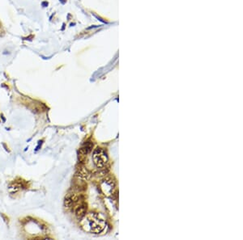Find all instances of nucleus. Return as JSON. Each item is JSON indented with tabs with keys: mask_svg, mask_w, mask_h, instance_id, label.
I'll use <instances>...</instances> for the list:
<instances>
[{
	"mask_svg": "<svg viewBox=\"0 0 243 240\" xmlns=\"http://www.w3.org/2000/svg\"><path fill=\"white\" fill-rule=\"evenodd\" d=\"M86 224L83 225V227L84 226H88L89 228V231L96 234L98 233H101V231H103L105 226V222L103 218H101L98 214L96 213H91L89 214V216L86 217ZM88 227L84 228V230H86Z\"/></svg>",
	"mask_w": 243,
	"mask_h": 240,
	"instance_id": "1",
	"label": "nucleus"
},
{
	"mask_svg": "<svg viewBox=\"0 0 243 240\" xmlns=\"http://www.w3.org/2000/svg\"><path fill=\"white\" fill-rule=\"evenodd\" d=\"M92 159H93V162L95 163V165L98 168L104 167L105 163H107V160H108L106 153L101 148L96 149L93 152V154H92Z\"/></svg>",
	"mask_w": 243,
	"mask_h": 240,
	"instance_id": "2",
	"label": "nucleus"
},
{
	"mask_svg": "<svg viewBox=\"0 0 243 240\" xmlns=\"http://www.w3.org/2000/svg\"><path fill=\"white\" fill-rule=\"evenodd\" d=\"M86 209L87 208L85 204H82V205L79 206L77 208V209H76V212H75L76 216L79 218H82L83 217L85 216V214H86Z\"/></svg>",
	"mask_w": 243,
	"mask_h": 240,
	"instance_id": "3",
	"label": "nucleus"
},
{
	"mask_svg": "<svg viewBox=\"0 0 243 240\" xmlns=\"http://www.w3.org/2000/svg\"><path fill=\"white\" fill-rule=\"evenodd\" d=\"M80 176L83 178V179H84V180H88L90 177V174H89V172L87 171L86 169L82 167L80 170Z\"/></svg>",
	"mask_w": 243,
	"mask_h": 240,
	"instance_id": "4",
	"label": "nucleus"
},
{
	"mask_svg": "<svg viewBox=\"0 0 243 240\" xmlns=\"http://www.w3.org/2000/svg\"><path fill=\"white\" fill-rule=\"evenodd\" d=\"M73 199L71 198V196H67V197H66L65 201H64V205H65L66 208H67V209H69V208H71V206H72V204H73Z\"/></svg>",
	"mask_w": 243,
	"mask_h": 240,
	"instance_id": "5",
	"label": "nucleus"
},
{
	"mask_svg": "<svg viewBox=\"0 0 243 240\" xmlns=\"http://www.w3.org/2000/svg\"><path fill=\"white\" fill-rule=\"evenodd\" d=\"M42 5H43V6H45V5H48V3H42Z\"/></svg>",
	"mask_w": 243,
	"mask_h": 240,
	"instance_id": "6",
	"label": "nucleus"
}]
</instances>
